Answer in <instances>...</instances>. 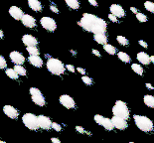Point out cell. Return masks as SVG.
I'll list each match as a JSON object with an SVG mask.
<instances>
[{
	"instance_id": "obj_1",
	"label": "cell",
	"mask_w": 154,
	"mask_h": 143,
	"mask_svg": "<svg viewBox=\"0 0 154 143\" xmlns=\"http://www.w3.org/2000/svg\"><path fill=\"white\" fill-rule=\"evenodd\" d=\"M79 25L88 32H91L94 35L104 34L107 29L106 22L100 17L91 13H84Z\"/></svg>"
},
{
	"instance_id": "obj_2",
	"label": "cell",
	"mask_w": 154,
	"mask_h": 143,
	"mask_svg": "<svg viewBox=\"0 0 154 143\" xmlns=\"http://www.w3.org/2000/svg\"><path fill=\"white\" fill-rule=\"evenodd\" d=\"M112 113L113 116L119 117L124 120H127L130 116L129 108L127 107L126 103L122 102V100H116V105L112 107Z\"/></svg>"
},
{
	"instance_id": "obj_3",
	"label": "cell",
	"mask_w": 154,
	"mask_h": 143,
	"mask_svg": "<svg viewBox=\"0 0 154 143\" xmlns=\"http://www.w3.org/2000/svg\"><path fill=\"white\" fill-rule=\"evenodd\" d=\"M133 119H134V122H135L136 126L141 131L150 132L153 130V122L150 120V118L146 117V116H143V115L135 114L133 116Z\"/></svg>"
},
{
	"instance_id": "obj_4",
	"label": "cell",
	"mask_w": 154,
	"mask_h": 143,
	"mask_svg": "<svg viewBox=\"0 0 154 143\" xmlns=\"http://www.w3.org/2000/svg\"><path fill=\"white\" fill-rule=\"evenodd\" d=\"M47 69L51 74L56 75V76H60L65 73V65L62 63L60 60L55 59V58H51L47 62Z\"/></svg>"
},
{
	"instance_id": "obj_5",
	"label": "cell",
	"mask_w": 154,
	"mask_h": 143,
	"mask_svg": "<svg viewBox=\"0 0 154 143\" xmlns=\"http://www.w3.org/2000/svg\"><path fill=\"white\" fill-rule=\"evenodd\" d=\"M22 121L26 127L31 129V130H37V129H39L38 117L37 115L33 114V113H25L22 117Z\"/></svg>"
},
{
	"instance_id": "obj_6",
	"label": "cell",
	"mask_w": 154,
	"mask_h": 143,
	"mask_svg": "<svg viewBox=\"0 0 154 143\" xmlns=\"http://www.w3.org/2000/svg\"><path fill=\"white\" fill-rule=\"evenodd\" d=\"M30 95H31V99L35 105H37L39 106H44L46 105L45 97L38 89H36V87H31Z\"/></svg>"
},
{
	"instance_id": "obj_7",
	"label": "cell",
	"mask_w": 154,
	"mask_h": 143,
	"mask_svg": "<svg viewBox=\"0 0 154 143\" xmlns=\"http://www.w3.org/2000/svg\"><path fill=\"white\" fill-rule=\"evenodd\" d=\"M94 121H96L97 124H100L103 126V127H104L106 130H112L114 128L112 123H111V120L107 117H103V116L100 114L94 115Z\"/></svg>"
},
{
	"instance_id": "obj_8",
	"label": "cell",
	"mask_w": 154,
	"mask_h": 143,
	"mask_svg": "<svg viewBox=\"0 0 154 143\" xmlns=\"http://www.w3.org/2000/svg\"><path fill=\"white\" fill-rule=\"evenodd\" d=\"M41 25L45 30H47L49 32H53L56 30L57 28V24H56V21L53 18L50 17H43L41 19Z\"/></svg>"
},
{
	"instance_id": "obj_9",
	"label": "cell",
	"mask_w": 154,
	"mask_h": 143,
	"mask_svg": "<svg viewBox=\"0 0 154 143\" xmlns=\"http://www.w3.org/2000/svg\"><path fill=\"white\" fill-rule=\"evenodd\" d=\"M60 103L63 106H65L66 108L68 109H73L75 106H76V102H75V100L72 99L70 96L68 95H63L60 96Z\"/></svg>"
},
{
	"instance_id": "obj_10",
	"label": "cell",
	"mask_w": 154,
	"mask_h": 143,
	"mask_svg": "<svg viewBox=\"0 0 154 143\" xmlns=\"http://www.w3.org/2000/svg\"><path fill=\"white\" fill-rule=\"evenodd\" d=\"M38 124H39V128L45 129V130H48V129L52 128V120L46 115H38Z\"/></svg>"
},
{
	"instance_id": "obj_11",
	"label": "cell",
	"mask_w": 154,
	"mask_h": 143,
	"mask_svg": "<svg viewBox=\"0 0 154 143\" xmlns=\"http://www.w3.org/2000/svg\"><path fill=\"white\" fill-rule=\"evenodd\" d=\"M9 57H10V60L16 65V66H21L25 62V58L20 52L13 51L10 53V55H9Z\"/></svg>"
},
{
	"instance_id": "obj_12",
	"label": "cell",
	"mask_w": 154,
	"mask_h": 143,
	"mask_svg": "<svg viewBox=\"0 0 154 143\" xmlns=\"http://www.w3.org/2000/svg\"><path fill=\"white\" fill-rule=\"evenodd\" d=\"M110 120H111V123H112L113 127L119 129V130H124V129H126L127 126H128L126 120L121 119L119 117H116V116H113Z\"/></svg>"
},
{
	"instance_id": "obj_13",
	"label": "cell",
	"mask_w": 154,
	"mask_h": 143,
	"mask_svg": "<svg viewBox=\"0 0 154 143\" xmlns=\"http://www.w3.org/2000/svg\"><path fill=\"white\" fill-rule=\"evenodd\" d=\"M109 10L111 12L110 14L116 16V18H122L125 16V11H124V9L119 4H112L109 7Z\"/></svg>"
},
{
	"instance_id": "obj_14",
	"label": "cell",
	"mask_w": 154,
	"mask_h": 143,
	"mask_svg": "<svg viewBox=\"0 0 154 143\" xmlns=\"http://www.w3.org/2000/svg\"><path fill=\"white\" fill-rule=\"evenodd\" d=\"M3 112H4L5 115H7L9 118H12V119H16L19 115L18 110L16 109L14 106L9 105L3 106Z\"/></svg>"
},
{
	"instance_id": "obj_15",
	"label": "cell",
	"mask_w": 154,
	"mask_h": 143,
	"mask_svg": "<svg viewBox=\"0 0 154 143\" xmlns=\"http://www.w3.org/2000/svg\"><path fill=\"white\" fill-rule=\"evenodd\" d=\"M23 25L27 28H34L36 27V20L33 16H31L30 14H24L21 19Z\"/></svg>"
},
{
	"instance_id": "obj_16",
	"label": "cell",
	"mask_w": 154,
	"mask_h": 143,
	"mask_svg": "<svg viewBox=\"0 0 154 143\" xmlns=\"http://www.w3.org/2000/svg\"><path fill=\"white\" fill-rule=\"evenodd\" d=\"M22 42L26 45L27 47H36L38 44V41L34 36L32 35H24L22 37Z\"/></svg>"
},
{
	"instance_id": "obj_17",
	"label": "cell",
	"mask_w": 154,
	"mask_h": 143,
	"mask_svg": "<svg viewBox=\"0 0 154 143\" xmlns=\"http://www.w3.org/2000/svg\"><path fill=\"white\" fill-rule=\"evenodd\" d=\"M9 14H10L15 20H21L24 13H23V11L19 7H17V6H11L10 9H9Z\"/></svg>"
},
{
	"instance_id": "obj_18",
	"label": "cell",
	"mask_w": 154,
	"mask_h": 143,
	"mask_svg": "<svg viewBox=\"0 0 154 143\" xmlns=\"http://www.w3.org/2000/svg\"><path fill=\"white\" fill-rule=\"evenodd\" d=\"M28 60L30 62V64L33 65V66L36 68H41L43 66V60H42L39 56H30Z\"/></svg>"
},
{
	"instance_id": "obj_19",
	"label": "cell",
	"mask_w": 154,
	"mask_h": 143,
	"mask_svg": "<svg viewBox=\"0 0 154 143\" xmlns=\"http://www.w3.org/2000/svg\"><path fill=\"white\" fill-rule=\"evenodd\" d=\"M136 58L142 65H149L150 64L149 56L145 53V52H139V53L137 54Z\"/></svg>"
},
{
	"instance_id": "obj_20",
	"label": "cell",
	"mask_w": 154,
	"mask_h": 143,
	"mask_svg": "<svg viewBox=\"0 0 154 143\" xmlns=\"http://www.w3.org/2000/svg\"><path fill=\"white\" fill-rule=\"evenodd\" d=\"M28 5L32 10H34L36 12H39L42 10V4L40 3V1H38V0H29Z\"/></svg>"
},
{
	"instance_id": "obj_21",
	"label": "cell",
	"mask_w": 154,
	"mask_h": 143,
	"mask_svg": "<svg viewBox=\"0 0 154 143\" xmlns=\"http://www.w3.org/2000/svg\"><path fill=\"white\" fill-rule=\"evenodd\" d=\"M94 41L97 42L100 45H106L107 44V37L104 34H97V35H94Z\"/></svg>"
},
{
	"instance_id": "obj_22",
	"label": "cell",
	"mask_w": 154,
	"mask_h": 143,
	"mask_svg": "<svg viewBox=\"0 0 154 143\" xmlns=\"http://www.w3.org/2000/svg\"><path fill=\"white\" fill-rule=\"evenodd\" d=\"M144 103L148 106V107H151V108H153L154 107V97L153 96H150V95H147L144 96Z\"/></svg>"
},
{
	"instance_id": "obj_23",
	"label": "cell",
	"mask_w": 154,
	"mask_h": 143,
	"mask_svg": "<svg viewBox=\"0 0 154 143\" xmlns=\"http://www.w3.org/2000/svg\"><path fill=\"white\" fill-rule=\"evenodd\" d=\"M66 4L74 10H77V9L80 8V2L78 0H66Z\"/></svg>"
},
{
	"instance_id": "obj_24",
	"label": "cell",
	"mask_w": 154,
	"mask_h": 143,
	"mask_svg": "<svg viewBox=\"0 0 154 143\" xmlns=\"http://www.w3.org/2000/svg\"><path fill=\"white\" fill-rule=\"evenodd\" d=\"M15 71V73L18 75V76H26L27 75V71H26V69L24 67L22 66H16L14 67V69H13Z\"/></svg>"
},
{
	"instance_id": "obj_25",
	"label": "cell",
	"mask_w": 154,
	"mask_h": 143,
	"mask_svg": "<svg viewBox=\"0 0 154 143\" xmlns=\"http://www.w3.org/2000/svg\"><path fill=\"white\" fill-rule=\"evenodd\" d=\"M117 56H119V59L122 61L123 63H129V62L131 61V58H130L126 53H124V52H119Z\"/></svg>"
},
{
	"instance_id": "obj_26",
	"label": "cell",
	"mask_w": 154,
	"mask_h": 143,
	"mask_svg": "<svg viewBox=\"0 0 154 143\" xmlns=\"http://www.w3.org/2000/svg\"><path fill=\"white\" fill-rule=\"evenodd\" d=\"M131 69L133 70L134 73H136L137 75H139V76H142L143 75V68L138 64H132Z\"/></svg>"
},
{
	"instance_id": "obj_27",
	"label": "cell",
	"mask_w": 154,
	"mask_h": 143,
	"mask_svg": "<svg viewBox=\"0 0 154 143\" xmlns=\"http://www.w3.org/2000/svg\"><path fill=\"white\" fill-rule=\"evenodd\" d=\"M103 49H104V51H106V53H109V55H114L116 53V47H113L112 45H109V44L104 45Z\"/></svg>"
},
{
	"instance_id": "obj_28",
	"label": "cell",
	"mask_w": 154,
	"mask_h": 143,
	"mask_svg": "<svg viewBox=\"0 0 154 143\" xmlns=\"http://www.w3.org/2000/svg\"><path fill=\"white\" fill-rule=\"evenodd\" d=\"M6 75L12 80H18V75L15 73V71L13 69H7L6 70Z\"/></svg>"
},
{
	"instance_id": "obj_29",
	"label": "cell",
	"mask_w": 154,
	"mask_h": 143,
	"mask_svg": "<svg viewBox=\"0 0 154 143\" xmlns=\"http://www.w3.org/2000/svg\"><path fill=\"white\" fill-rule=\"evenodd\" d=\"M27 52L30 56H39V49L37 47H27Z\"/></svg>"
},
{
	"instance_id": "obj_30",
	"label": "cell",
	"mask_w": 154,
	"mask_h": 143,
	"mask_svg": "<svg viewBox=\"0 0 154 143\" xmlns=\"http://www.w3.org/2000/svg\"><path fill=\"white\" fill-rule=\"evenodd\" d=\"M116 40H117V42H119L120 45H122V46H127V45L129 44L128 40H127L125 37H123V36H117Z\"/></svg>"
},
{
	"instance_id": "obj_31",
	"label": "cell",
	"mask_w": 154,
	"mask_h": 143,
	"mask_svg": "<svg viewBox=\"0 0 154 143\" xmlns=\"http://www.w3.org/2000/svg\"><path fill=\"white\" fill-rule=\"evenodd\" d=\"M144 7H145V9H147L149 12H154V4L152 2L146 1L145 3H144Z\"/></svg>"
},
{
	"instance_id": "obj_32",
	"label": "cell",
	"mask_w": 154,
	"mask_h": 143,
	"mask_svg": "<svg viewBox=\"0 0 154 143\" xmlns=\"http://www.w3.org/2000/svg\"><path fill=\"white\" fill-rule=\"evenodd\" d=\"M136 18L139 22H146L147 21V16L144 15L143 13H140V12H138L136 14Z\"/></svg>"
},
{
	"instance_id": "obj_33",
	"label": "cell",
	"mask_w": 154,
	"mask_h": 143,
	"mask_svg": "<svg viewBox=\"0 0 154 143\" xmlns=\"http://www.w3.org/2000/svg\"><path fill=\"white\" fill-rule=\"evenodd\" d=\"M82 81L87 84V86H91V84H93V80L91 79L90 77H86L84 76L83 78H82Z\"/></svg>"
},
{
	"instance_id": "obj_34",
	"label": "cell",
	"mask_w": 154,
	"mask_h": 143,
	"mask_svg": "<svg viewBox=\"0 0 154 143\" xmlns=\"http://www.w3.org/2000/svg\"><path fill=\"white\" fill-rule=\"evenodd\" d=\"M6 66H7L6 60L2 56H0V69H5Z\"/></svg>"
},
{
	"instance_id": "obj_35",
	"label": "cell",
	"mask_w": 154,
	"mask_h": 143,
	"mask_svg": "<svg viewBox=\"0 0 154 143\" xmlns=\"http://www.w3.org/2000/svg\"><path fill=\"white\" fill-rule=\"evenodd\" d=\"M52 128L56 131H61L62 130V126L60 124H58V123H56V122H52Z\"/></svg>"
},
{
	"instance_id": "obj_36",
	"label": "cell",
	"mask_w": 154,
	"mask_h": 143,
	"mask_svg": "<svg viewBox=\"0 0 154 143\" xmlns=\"http://www.w3.org/2000/svg\"><path fill=\"white\" fill-rule=\"evenodd\" d=\"M76 130H77L79 133H82V134L86 133V130H85L84 127H82V126H76Z\"/></svg>"
},
{
	"instance_id": "obj_37",
	"label": "cell",
	"mask_w": 154,
	"mask_h": 143,
	"mask_svg": "<svg viewBox=\"0 0 154 143\" xmlns=\"http://www.w3.org/2000/svg\"><path fill=\"white\" fill-rule=\"evenodd\" d=\"M65 68H67V70L68 71H70L71 73H75V71H76V69H75V67L74 66H72V65H67Z\"/></svg>"
},
{
	"instance_id": "obj_38",
	"label": "cell",
	"mask_w": 154,
	"mask_h": 143,
	"mask_svg": "<svg viewBox=\"0 0 154 143\" xmlns=\"http://www.w3.org/2000/svg\"><path fill=\"white\" fill-rule=\"evenodd\" d=\"M109 18L110 21L113 22V23H117V22H119V20H117V18L116 17V16H113V15H111V14L109 15Z\"/></svg>"
},
{
	"instance_id": "obj_39",
	"label": "cell",
	"mask_w": 154,
	"mask_h": 143,
	"mask_svg": "<svg viewBox=\"0 0 154 143\" xmlns=\"http://www.w3.org/2000/svg\"><path fill=\"white\" fill-rule=\"evenodd\" d=\"M50 9H51V10L53 11L54 13H59V10H58V8L56 7V6H55L54 4L50 5Z\"/></svg>"
},
{
	"instance_id": "obj_40",
	"label": "cell",
	"mask_w": 154,
	"mask_h": 143,
	"mask_svg": "<svg viewBox=\"0 0 154 143\" xmlns=\"http://www.w3.org/2000/svg\"><path fill=\"white\" fill-rule=\"evenodd\" d=\"M139 45H140V46H142L143 48H147V47H148V45H147V43H146V42H144L143 40H140L139 41Z\"/></svg>"
},
{
	"instance_id": "obj_41",
	"label": "cell",
	"mask_w": 154,
	"mask_h": 143,
	"mask_svg": "<svg viewBox=\"0 0 154 143\" xmlns=\"http://www.w3.org/2000/svg\"><path fill=\"white\" fill-rule=\"evenodd\" d=\"M77 71H78L81 75H86V70L83 69V68H78Z\"/></svg>"
},
{
	"instance_id": "obj_42",
	"label": "cell",
	"mask_w": 154,
	"mask_h": 143,
	"mask_svg": "<svg viewBox=\"0 0 154 143\" xmlns=\"http://www.w3.org/2000/svg\"><path fill=\"white\" fill-rule=\"evenodd\" d=\"M93 54L96 55V56H97V57H101L100 51H97V50H93Z\"/></svg>"
},
{
	"instance_id": "obj_43",
	"label": "cell",
	"mask_w": 154,
	"mask_h": 143,
	"mask_svg": "<svg viewBox=\"0 0 154 143\" xmlns=\"http://www.w3.org/2000/svg\"><path fill=\"white\" fill-rule=\"evenodd\" d=\"M51 141H52V143H62L60 141V139H58V138H52Z\"/></svg>"
},
{
	"instance_id": "obj_44",
	"label": "cell",
	"mask_w": 154,
	"mask_h": 143,
	"mask_svg": "<svg viewBox=\"0 0 154 143\" xmlns=\"http://www.w3.org/2000/svg\"><path fill=\"white\" fill-rule=\"evenodd\" d=\"M90 4L91 5H93V6H97V1H94V0H90Z\"/></svg>"
},
{
	"instance_id": "obj_45",
	"label": "cell",
	"mask_w": 154,
	"mask_h": 143,
	"mask_svg": "<svg viewBox=\"0 0 154 143\" xmlns=\"http://www.w3.org/2000/svg\"><path fill=\"white\" fill-rule=\"evenodd\" d=\"M130 10H131L133 13H135V14H137V13H138V9H136L135 7H130Z\"/></svg>"
},
{
	"instance_id": "obj_46",
	"label": "cell",
	"mask_w": 154,
	"mask_h": 143,
	"mask_svg": "<svg viewBox=\"0 0 154 143\" xmlns=\"http://www.w3.org/2000/svg\"><path fill=\"white\" fill-rule=\"evenodd\" d=\"M145 87H147V89H148V90H153V87L151 86V84H145Z\"/></svg>"
},
{
	"instance_id": "obj_47",
	"label": "cell",
	"mask_w": 154,
	"mask_h": 143,
	"mask_svg": "<svg viewBox=\"0 0 154 143\" xmlns=\"http://www.w3.org/2000/svg\"><path fill=\"white\" fill-rule=\"evenodd\" d=\"M3 37H4V34H3V31L0 29V39H3Z\"/></svg>"
},
{
	"instance_id": "obj_48",
	"label": "cell",
	"mask_w": 154,
	"mask_h": 143,
	"mask_svg": "<svg viewBox=\"0 0 154 143\" xmlns=\"http://www.w3.org/2000/svg\"><path fill=\"white\" fill-rule=\"evenodd\" d=\"M71 53H72V54H74V55H76V54H77L76 52H75V51H73V50H71Z\"/></svg>"
},
{
	"instance_id": "obj_49",
	"label": "cell",
	"mask_w": 154,
	"mask_h": 143,
	"mask_svg": "<svg viewBox=\"0 0 154 143\" xmlns=\"http://www.w3.org/2000/svg\"><path fill=\"white\" fill-rule=\"evenodd\" d=\"M0 143H7V142H5V141H0Z\"/></svg>"
},
{
	"instance_id": "obj_50",
	"label": "cell",
	"mask_w": 154,
	"mask_h": 143,
	"mask_svg": "<svg viewBox=\"0 0 154 143\" xmlns=\"http://www.w3.org/2000/svg\"><path fill=\"white\" fill-rule=\"evenodd\" d=\"M129 143H134V142H129Z\"/></svg>"
}]
</instances>
